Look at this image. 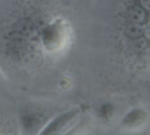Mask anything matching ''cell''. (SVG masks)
Listing matches in <instances>:
<instances>
[{"mask_svg":"<svg viewBox=\"0 0 150 135\" xmlns=\"http://www.w3.org/2000/svg\"><path fill=\"white\" fill-rule=\"evenodd\" d=\"M146 112L140 109H134L125 115L123 119V124L128 127L138 126L146 119Z\"/></svg>","mask_w":150,"mask_h":135,"instance_id":"4","label":"cell"},{"mask_svg":"<svg viewBox=\"0 0 150 135\" xmlns=\"http://www.w3.org/2000/svg\"><path fill=\"white\" fill-rule=\"evenodd\" d=\"M113 106L110 103H105L103 105H102L99 109V115L102 117L104 118H108L112 115L113 112Z\"/></svg>","mask_w":150,"mask_h":135,"instance_id":"5","label":"cell"},{"mask_svg":"<svg viewBox=\"0 0 150 135\" xmlns=\"http://www.w3.org/2000/svg\"><path fill=\"white\" fill-rule=\"evenodd\" d=\"M21 124L22 128L28 132L35 131L36 129H39L41 131L40 126L42 125V119L41 118V116H39V114L37 113L28 112L21 117Z\"/></svg>","mask_w":150,"mask_h":135,"instance_id":"3","label":"cell"},{"mask_svg":"<svg viewBox=\"0 0 150 135\" xmlns=\"http://www.w3.org/2000/svg\"><path fill=\"white\" fill-rule=\"evenodd\" d=\"M67 28L61 20H57L44 28L42 33V42L48 51H56L66 39Z\"/></svg>","mask_w":150,"mask_h":135,"instance_id":"1","label":"cell"},{"mask_svg":"<svg viewBox=\"0 0 150 135\" xmlns=\"http://www.w3.org/2000/svg\"><path fill=\"white\" fill-rule=\"evenodd\" d=\"M80 114L79 109H72L63 112L50 119L40 131L42 135H53L62 132Z\"/></svg>","mask_w":150,"mask_h":135,"instance_id":"2","label":"cell"}]
</instances>
